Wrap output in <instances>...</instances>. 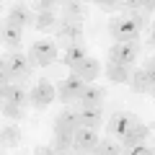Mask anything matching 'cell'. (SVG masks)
<instances>
[{
    "label": "cell",
    "mask_w": 155,
    "mask_h": 155,
    "mask_svg": "<svg viewBox=\"0 0 155 155\" xmlns=\"http://www.w3.org/2000/svg\"><path fill=\"white\" fill-rule=\"evenodd\" d=\"M142 47L140 41H124V44H111L109 49V60L106 62H114V65H124V67H132L134 60L140 57Z\"/></svg>",
    "instance_id": "cell-3"
},
{
    "label": "cell",
    "mask_w": 155,
    "mask_h": 155,
    "mask_svg": "<svg viewBox=\"0 0 155 155\" xmlns=\"http://www.w3.org/2000/svg\"><path fill=\"white\" fill-rule=\"evenodd\" d=\"M134 122H137V116H134L132 111H119V114H114V116L109 119V124H106V132H109V137L122 140L124 134H127V129L132 127Z\"/></svg>",
    "instance_id": "cell-7"
},
{
    "label": "cell",
    "mask_w": 155,
    "mask_h": 155,
    "mask_svg": "<svg viewBox=\"0 0 155 155\" xmlns=\"http://www.w3.org/2000/svg\"><path fill=\"white\" fill-rule=\"evenodd\" d=\"M150 44L155 47V23H153V28H150Z\"/></svg>",
    "instance_id": "cell-33"
},
{
    "label": "cell",
    "mask_w": 155,
    "mask_h": 155,
    "mask_svg": "<svg viewBox=\"0 0 155 155\" xmlns=\"http://www.w3.org/2000/svg\"><path fill=\"white\" fill-rule=\"evenodd\" d=\"M3 116H8V119H13V122H18V119H23V109L21 106H13V104H8V101H3Z\"/></svg>",
    "instance_id": "cell-25"
},
{
    "label": "cell",
    "mask_w": 155,
    "mask_h": 155,
    "mask_svg": "<svg viewBox=\"0 0 155 155\" xmlns=\"http://www.w3.org/2000/svg\"><path fill=\"white\" fill-rule=\"evenodd\" d=\"M101 145V137H98V132L96 129H85V127H80L75 132V153L78 155H88V153H96V147Z\"/></svg>",
    "instance_id": "cell-8"
},
{
    "label": "cell",
    "mask_w": 155,
    "mask_h": 155,
    "mask_svg": "<svg viewBox=\"0 0 155 155\" xmlns=\"http://www.w3.org/2000/svg\"><path fill=\"white\" fill-rule=\"evenodd\" d=\"M153 96H155V88H153Z\"/></svg>",
    "instance_id": "cell-34"
},
{
    "label": "cell",
    "mask_w": 155,
    "mask_h": 155,
    "mask_svg": "<svg viewBox=\"0 0 155 155\" xmlns=\"http://www.w3.org/2000/svg\"><path fill=\"white\" fill-rule=\"evenodd\" d=\"M127 155H155V150L147 147V145H137V147H129Z\"/></svg>",
    "instance_id": "cell-29"
},
{
    "label": "cell",
    "mask_w": 155,
    "mask_h": 155,
    "mask_svg": "<svg viewBox=\"0 0 155 155\" xmlns=\"http://www.w3.org/2000/svg\"><path fill=\"white\" fill-rule=\"evenodd\" d=\"M72 72H75L78 78H83L85 83H96V78H98L104 70H101V62L96 60V57H88V60H83Z\"/></svg>",
    "instance_id": "cell-16"
},
{
    "label": "cell",
    "mask_w": 155,
    "mask_h": 155,
    "mask_svg": "<svg viewBox=\"0 0 155 155\" xmlns=\"http://www.w3.org/2000/svg\"><path fill=\"white\" fill-rule=\"evenodd\" d=\"M106 96V88L104 85H96V83H88L85 85V91L80 93V109H85V106H101V101H104Z\"/></svg>",
    "instance_id": "cell-17"
},
{
    "label": "cell",
    "mask_w": 155,
    "mask_h": 155,
    "mask_svg": "<svg viewBox=\"0 0 155 155\" xmlns=\"http://www.w3.org/2000/svg\"><path fill=\"white\" fill-rule=\"evenodd\" d=\"M104 75L109 78L111 83H129V78H132V70L124 65H114V62H106V70Z\"/></svg>",
    "instance_id": "cell-20"
},
{
    "label": "cell",
    "mask_w": 155,
    "mask_h": 155,
    "mask_svg": "<svg viewBox=\"0 0 155 155\" xmlns=\"http://www.w3.org/2000/svg\"><path fill=\"white\" fill-rule=\"evenodd\" d=\"M52 147L57 150L60 155H67L72 147H75V134H65V132H54L52 137Z\"/></svg>",
    "instance_id": "cell-21"
},
{
    "label": "cell",
    "mask_w": 155,
    "mask_h": 155,
    "mask_svg": "<svg viewBox=\"0 0 155 155\" xmlns=\"http://www.w3.org/2000/svg\"><path fill=\"white\" fill-rule=\"evenodd\" d=\"M104 11H116V8H124V3H109V0H101L98 3Z\"/></svg>",
    "instance_id": "cell-31"
},
{
    "label": "cell",
    "mask_w": 155,
    "mask_h": 155,
    "mask_svg": "<svg viewBox=\"0 0 155 155\" xmlns=\"http://www.w3.org/2000/svg\"><path fill=\"white\" fill-rule=\"evenodd\" d=\"M57 98V85H52L47 78H39L36 85L31 88V106L39 111H44L52 106V101Z\"/></svg>",
    "instance_id": "cell-4"
},
{
    "label": "cell",
    "mask_w": 155,
    "mask_h": 155,
    "mask_svg": "<svg viewBox=\"0 0 155 155\" xmlns=\"http://www.w3.org/2000/svg\"><path fill=\"white\" fill-rule=\"evenodd\" d=\"M28 60H31L34 67H49L52 62L57 60V41L54 39H36L31 44V54H28Z\"/></svg>",
    "instance_id": "cell-2"
},
{
    "label": "cell",
    "mask_w": 155,
    "mask_h": 155,
    "mask_svg": "<svg viewBox=\"0 0 155 155\" xmlns=\"http://www.w3.org/2000/svg\"><path fill=\"white\" fill-rule=\"evenodd\" d=\"M122 153H124L122 142H116L114 137H104V140H101V145L96 147L93 155H122Z\"/></svg>",
    "instance_id": "cell-22"
},
{
    "label": "cell",
    "mask_w": 155,
    "mask_h": 155,
    "mask_svg": "<svg viewBox=\"0 0 155 155\" xmlns=\"http://www.w3.org/2000/svg\"><path fill=\"white\" fill-rule=\"evenodd\" d=\"M78 119H80V127H85V129H96V132H98L101 124H104L101 106H85V109H80V111H78Z\"/></svg>",
    "instance_id": "cell-13"
},
{
    "label": "cell",
    "mask_w": 155,
    "mask_h": 155,
    "mask_svg": "<svg viewBox=\"0 0 155 155\" xmlns=\"http://www.w3.org/2000/svg\"><path fill=\"white\" fill-rule=\"evenodd\" d=\"M65 18H75V21H80L83 18V3H65Z\"/></svg>",
    "instance_id": "cell-26"
},
{
    "label": "cell",
    "mask_w": 155,
    "mask_h": 155,
    "mask_svg": "<svg viewBox=\"0 0 155 155\" xmlns=\"http://www.w3.org/2000/svg\"><path fill=\"white\" fill-rule=\"evenodd\" d=\"M0 140H3V147H16L18 140H21V129L13 127V124H5V127L0 129Z\"/></svg>",
    "instance_id": "cell-23"
},
{
    "label": "cell",
    "mask_w": 155,
    "mask_h": 155,
    "mask_svg": "<svg viewBox=\"0 0 155 155\" xmlns=\"http://www.w3.org/2000/svg\"><path fill=\"white\" fill-rule=\"evenodd\" d=\"M88 47L83 44V41H78V44H67V49H65V54H62V62H65L70 70H75L78 65L83 60H88Z\"/></svg>",
    "instance_id": "cell-14"
},
{
    "label": "cell",
    "mask_w": 155,
    "mask_h": 155,
    "mask_svg": "<svg viewBox=\"0 0 155 155\" xmlns=\"http://www.w3.org/2000/svg\"><path fill=\"white\" fill-rule=\"evenodd\" d=\"M85 80L83 78H78L75 72H72L70 78H65V80H60L57 83V98L62 101V104H72V101H78L80 98V93L85 91Z\"/></svg>",
    "instance_id": "cell-5"
},
{
    "label": "cell",
    "mask_w": 155,
    "mask_h": 155,
    "mask_svg": "<svg viewBox=\"0 0 155 155\" xmlns=\"http://www.w3.org/2000/svg\"><path fill=\"white\" fill-rule=\"evenodd\" d=\"M3 101L23 109V106L31 104V93H28L23 85H3Z\"/></svg>",
    "instance_id": "cell-15"
},
{
    "label": "cell",
    "mask_w": 155,
    "mask_h": 155,
    "mask_svg": "<svg viewBox=\"0 0 155 155\" xmlns=\"http://www.w3.org/2000/svg\"><path fill=\"white\" fill-rule=\"evenodd\" d=\"M34 11H39V13H52L54 11V0H39V3H34Z\"/></svg>",
    "instance_id": "cell-27"
},
{
    "label": "cell",
    "mask_w": 155,
    "mask_h": 155,
    "mask_svg": "<svg viewBox=\"0 0 155 155\" xmlns=\"http://www.w3.org/2000/svg\"><path fill=\"white\" fill-rule=\"evenodd\" d=\"M129 88H132L134 93H147V91H153V83H150V78H147V72H145V67H134V70H132Z\"/></svg>",
    "instance_id": "cell-19"
},
{
    "label": "cell",
    "mask_w": 155,
    "mask_h": 155,
    "mask_svg": "<svg viewBox=\"0 0 155 155\" xmlns=\"http://www.w3.org/2000/svg\"><path fill=\"white\" fill-rule=\"evenodd\" d=\"M145 72H147V78H150V83H153V88H155V57H150V60H145Z\"/></svg>",
    "instance_id": "cell-28"
},
{
    "label": "cell",
    "mask_w": 155,
    "mask_h": 155,
    "mask_svg": "<svg viewBox=\"0 0 155 155\" xmlns=\"http://www.w3.org/2000/svg\"><path fill=\"white\" fill-rule=\"evenodd\" d=\"M140 11H145V13H153V11H155V0H145Z\"/></svg>",
    "instance_id": "cell-32"
},
{
    "label": "cell",
    "mask_w": 155,
    "mask_h": 155,
    "mask_svg": "<svg viewBox=\"0 0 155 155\" xmlns=\"http://www.w3.org/2000/svg\"><path fill=\"white\" fill-rule=\"evenodd\" d=\"M54 23H57L54 13H39V16H36V26H34V28H36V31H47V28H52Z\"/></svg>",
    "instance_id": "cell-24"
},
{
    "label": "cell",
    "mask_w": 155,
    "mask_h": 155,
    "mask_svg": "<svg viewBox=\"0 0 155 155\" xmlns=\"http://www.w3.org/2000/svg\"><path fill=\"white\" fill-rule=\"evenodd\" d=\"M78 129H80V119H78V111H72V109H62L52 122V132L75 134Z\"/></svg>",
    "instance_id": "cell-9"
},
{
    "label": "cell",
    "mask_w": 155,
    "mask_h": 155,
    "mask_svg": "<svg viewBox=\"0 0 155 155\" xmlns=\"http://www.w3.org/2000/svg\"><path fill=\"white\" fill-rule=\"evenodd\" d=\"M147 137H150V127L137 119V122L127 129V134H124L119 142H122L124 150H129V147H137V145H145V140H147Z\"/></svg>",
    "instance_id": "cell-11"
},
{
    "label": "cell",
    "mask_w": 155,
    "mask_h": 155,
    "mask_svg": "<svg viewBox=\"0 0 155 155\" xmlns=\"http://www.w3.org/2000/svg\"><path fill=\"white\" fill-rule=\"evenodd\" d=\"M145 26L142 16H114L109 21V34L114 39V44H124V41H140V31Z\"/></svg>",
    "instance_id": "cell-1"
},
{
    "label": "cell",
    "mask_w": 155,
    "mask_h": 155,
    "mask_svg": "<svg viewBox=\"0 0 155 155\" xmlns=\"http://www.w3.org/2000/svg\"><path fill=\"white\" fill-rule=\"evenodd\" d=\"M21 41H23V28L5 23V26H3V47L11 49V52H18L21 49Z\"/></svg>",
    "instance_id": "cell-18"
},
{
    "label": "cell",
    "mask_w": 155,
    "mask_h": 155,
    "mask_svg": "<svg viewBox=\"0 0 155 155\" xmlns=\"http://www.w3.org/2000/svg\"><path fill=\"white\" fill-rule=\"evenodd\" d=\"M80 36H83V21H75V18H62L60 21V26H57V39L60 41L78 44Z\"/></svg>",
    "instance_id": "cell-10"
},
{
    "label": "cell",
    "mask_w": 155,
    "mask_h": 155,
    "mask_svg": "<svg viewBox=\"0 0 155 155\" xmlns=\"http://www.w3.org/2000/svg\"><path fill=\"white\" fill-rule=\"evenodd\" d=\"M34 155H60V153H57L52 145H39V147L34 150Z\"/></svg>",
    "instance_id": "cell-30"
},
{
    "label": "cell",
    "mask_w": 155,
    "mask_h": 155,
    "mask_svg": "<svg viewBox=\"0 0 155 155\" xmlns=\"http://www.w3.org/2000/svg\"><path fill=\"white\" fill-rule=\"evenodd\" d=\"M8 67H11V75L13 78H26L28 72H31V60H28V54H23V52H11V57H5Z\"/></svg>",
    "instance_id": "cell-12"
},
{
    "label": "cell",
    "mask_w": 155,
    "mask_h": 155,
    "mask_svg": "<svg viewBox=\"0 0 155 155\" xmlns=\"http://www.w3.org/2000/svg\"><path fill=\"white\" fill-rule=\"evenodd\" d=\"M11 26L18 28H28V26H36V16H34V8L31 5H23V3H13L11 11H8V21Z\"/></svg>",
    "instance_id": "cell-6"
}]
</instances>
